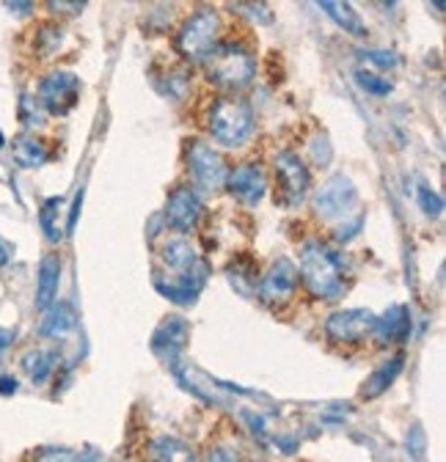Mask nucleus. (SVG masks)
<instances>
[{
    "mask_svg": "<svg viewBox=\"0 0 446 462\" xmlns=\"http://www.w3.org/2000/svg\"><path fill=\"white\" fill-rule=\"evenodd\" d=\"M298 278L314 300H339L348 289L342 256L320 240H309L301 245Z\"/></svg>",
    "mask_w": 446,
    "mask_h": 462,
    "instance_id": "1",
    "label": "nucleus"
},
{
    "mask_svg": "<svg viewBox=\"0 0 446 462\" xmlns=\"http://www.w3.org/2000/svg\"><path fill=\"white\" fill-rule=\"evenodd\" d=\"M204 72L223 91H243L256 78V58L240 42H218L204 58Z\"/></svg>",
    "mask_w": 446,
    "mask_h": 462,
    "instance_id": "2",
    "label": "nucleus"
},
{
    "mask_svg": "<svg viewBox=\"0 0 446 462\" xmlns=\"http://www.w3.org/2000/svg\"><path fill=\"white\" fill-rule=\"evenodd\" d=\"M256 130L254 107L243 97H218L207 113V133L223 149H237L251 141Z\"/></svg>",
    "mask_w": 446,
    "mask_h": 462,
    "instance_id": "3",
    "label": "nucleus"
},
{
    "mask_svg": "<svg viewBox=\"0 0 446 462\" xmlns=\"http://www.w3.org/2000/svg\"><path fill=\"white\" fill-rule=\"evenodd\" d=\"M220 33V17L212 9H196L177 31L174 47L190 64H199L212 52Z\"/></svg>",
    "mask_w": 446,
    "mask_h": 462,
    "instance_id": "4",
    "label": "nucleus"
},
{
    "mask_svg": "<svg viewBox=\"0 0 446 462\" xmlns=\"http://www.w3.org/2000/svg\"><path fill=\"white\" fill-rule=\"evenodd\" d=\"M273 171H275V204L290 207V209L301 207L311 188V173H309V165L301 160V154L290 149L275 152Z\"/></svg>",
    "mask_w": 446,
    "mask_h": 462,
    "instance_id": "5",
    "label": "nucleus"
},
{
    "mask_svg": "<svg viewBox=\"0 0 446 462\" xmlns=\"http://www.w3.org/2000/svg\"><path fill=\"white\" fill-rule=\"evenodd\" d=\"M185 165L190 173L193 190L218 193V190L227 188V177H229L227 160H223V154L218 149H212L209 143L193 138L188 143V152H185Z\"/></svg>",
    "mask_w": 446,
    "mask_h": 462,
    "instance_id": "6",
    "label": "nucleus"
},
{
    "mask_svg": "<svg viewBox=\"0 0 446 462\" xmlns=\"http://www.w3.org/2000/svg\"><path fill=\"white\" fill-rule=\"evenodd\" d=\"M311 207L328 223L348 220L356 212V207H358V190L353 188V182L345 177V173H333V177H328L314 190Z\"/></svg>",
    "mask_w": 446,
    "mask_h": 462,
    "instance_id": "7",
    "label": "nucleus"
},
{
    "mask_svg": "<svg viewBox=\"0 0 446 462\" xmlns=\"http://www.w3.org/2000/svg\"><path fill=\"white\" fill-rule=\"evenodd\" d=\"M80 99V78L67 69L47 72L36 86V102L50 116H67Z\"/></svg>",
    "mask_w": 446,
    "mask_h": 462,
    "instance_id": "8",
    "label": "nucleus"
},
{
    "mask_svg": "<svg viewBox=\"0 0 446 462\" xmlns=\"http://www.w3.org/2000/svg\"><path fill=\"white\" fill-rule=\"evenodd\" d=\"M298 283H301V278H298L295 262L287 259V256H278V259L270 262V267H267L265 275L259 278L256 292H259V300H262L265 306H270V309H282V306H287V303L295 298Z\"/></svg>",
    "mask_w": 446,
    "mask_h": 462,
    "instance_id": "9",
    "label": "nucleus"
},
{
    "mask_svg": "<svg viewBox=\"0 0 446 462\" xmlns=\"http://www.w3.org/2000/svg\"><path fill=\"white\" fill-rule=\"evenodd\" d=\"M209 278V264L201 259L199 264H193L190 270H182V273H154V289L163 295V298H169L172 303L177 306H190L196 303V298L201 295V289Z\"/></svg>",
    "mask_w": 446,
    "mask_h": 462,
    "instance_id": "10",
    "label": "nucleus"
},
{
    "mask_svg": "<svg viewBox=\"0 0 446 462\" xmlns=\"http://www.w3.org/2000/svg\"><path fill=\"white\" fill-rule=\"evenodd\" d=\"M375 314L369 309H342L333 311L322 330L330 344H364L372 336Z\"/></svg>",
    "mask_w": 446,
    "mask_h": 462,
    "instance_id": "11",
    "label": "nucleus"
},
{
    "mask_svg": "<svg viewBox=\"0 0 446 462\" xmlns=\"http://www.w3.org/2000/svg\"><path fill=\"white\" fill-rule=\"evenodd\" d=\"M190 341V325L185 317L180 314H172L165 317L154 333H152V353L165 364V366H177L180 364V356L185 353V346Z\"/></svg>",
    "mask_w": 446,
    "mask_h": 462,
    "instance_id": "12",
    "label": "nucleus"
},
{
    "mask_svg": "<svg viewBox=\"0 0 446 462\" xmlns=\"http://www.w3.org/2000/svg\"><path fill=\"white\" fill-rule=\"evenodd\" d=\"M201 199L199 193L190 188V185H180L169 193V199H165V209H163V217L165 223H169L174 231H180V235H188V231H193L201 220Z\"/></svg>",
    "mask_w": 446,
    "mask_h": 462,
    "instance_id": "13",
    "label": "nucleus"
},
{
    "mask_svg": "<svg viewBox=\"0 0 446 462\" xmlns=\"http://www.w3.org/2000/svg\"><path fill=\"white\" fill-rule=\"evenodd\" d=\"M227 188L243 207H256L267 193L265 165L254 162V160H246V162L235 165V171H229V177H227Z\"/></svg>",
    "mask_w": 446,
    "mask_h": 462,
    "instance_id": "14",
    "label": "nucleus"
},
{
    "mask_svg": "<svg viewBox=\"0 0 446 462\" xmlns=\"http://www.w3.org/2000/svg\"><path fill=\"white\" fill-rule=\"evenodd\" d=\"M411 336V311L408 306H392L375 317L372 338L377 344H400Z\"/></svg>",
    "mask_w": 446,
    "mask_h": 462,
    "instance_id": "15",
    "label": "nucleus"
},
{
    "mask_svg": "<svg viewBox=\"0 0 446 462\" xmlns=\"http://www.w3.org/2000/svg\"><path fill=\"white\" fill-rule=\"evenodd\" d=\"M59 283H61V259L59 254H47L39 262V273H36V309L39 311H47L55 303Z\"/></svg>",
    "mask_w": 446,
    "mask_h": 462,
    "instance_id": "16",
    "label": "nucleus"
},
{
    "mask_svg": "<svg viewBox=\"0 0 446 462\" xmlns=\"http://www.w3.org/2000/svg\"><path fill=\"white\" fill-rule=\"evenodd\" d=\"M12 154H14V162L25 171L31 168H42L52 154L47 149V143L42 138H36L33 133H20L14 141H12Z\"/></svg>",
    "mask_w": 446,
    "mask_h": 462,
    "instance_id": "17",
    "label": "nucleus"
},
{
    "mask_svg": "<svg viewBox=\"0 0 446 462\" xmlns=\"http://www.w3.org/2000/svg\"><path fill=\"white\" fill-rule=\"evenodd\" d=\"M403 366H405V353H397L395 358H388L386 364H380V366L367 377V383H364V388H361V396H364V399H377V396H383L388 388L395 385V380L400 377Z\"/></svg>",
    "mask_w": 446,
    "mask_h": 462,
    "instance_id": "18",
    "label": "nucleus"
},
{
    "mask_svg": "<svg viewBox=\"0 0 446 462\" xmlns=\"http://www.w3.org/2000/svg\"><path fill=\"white\" fill-rule=\"evenodd\" d=\"M23 372L33 380V385H44L52 372L59 369V350H47V346H36V350H28L20 358Z\"/></svg>",
    "mask_w": 446,
    "mask_h": 462,
    "instance_id": "19",
    "label": "nucleus"
},
{
    "mask_svg": "<svg viewBox=\"0 0 446 462\" xmlns=\"http://www.w3.org/2000/svg\"><path fill=\"white\" fill-rule=\"evenodd\" d=\"M75 325H78V314L70 303H52L39 322V336L42 338H61L70 330H75Z\"/></svg>",
    "mask_w": 446,
    "mask_h": 462,
    "instance_id": "20",
    "label": "nucleus"
},
{
    "mask_svg": "<svg viewBox=\"0 0 446 462\" xmlns=\"http://www.w3.org/2000/svg\"><path fill=\"white\" fill-rule=\"evenodd\" d=\"M160 262L169 267V273H182V270H190L193 264H199L201 256L190 240L177 237V240H165L160 245Z\"/></svg>",
    "mask_w": 446,
    "mask_h": 462,
    "instance_id": "21",
    "label": "nucleus"
},
{
    "mask_svg": "<svg viewBox=\"0 0 446 462\" xmlns=\"http://www.w3.org/2000/svg\"><path fill=\"white\" fill-rule=\"evenodd\" d=\"M152 462H199L196 451L190 443L174 438V435H160L149 446Z\"/></svg>",
    "mask_w": 446,
    "mask_h": 462,
    "instance_id": "22",
    "label": "nucleus"
},
{
    "mask_svg": "<svg viewBox=\"0 0 446 462\" xmlns=\"http://www.w3.org/2000/svg\"><path fill=\"white\" fill-rule=\"evenodd\" d=\"M227 278L232 283V289L243 298H251L256 292V283H259V270L256 262L251 256H235L227 267Z\"/></svg>",
    "mask_w": 446,
    "mask_h": 462,
    "instance_id": "23",
    "label": "nucleus"
},
{
    "mask_svg": "<svg viewBox=\"0 0 446 462\" xmlns=\"http://www.w3.org/2000/svg\"><path fill=\"white\" fill-rule=\"evenodd\" d=\"M320 9L337 23L345 33L356 36V39H364L367 36V25L361 20V14L350 6V4H337V0H322Z\"/></svg>",
    "mask_w": 446,
    "mask_h": 462,
    "instance_id": "24",
    "label": "nucleus"
},
{
    "mask_svg": "<svg viewBox=\"0 0 446 462\" xmlns=\"http://www.w3.org/2000/svg\"><path fill=\"white\" fill-rule=\"evenodd\" d=\"M61 44H64V28L61 25H55V23L36 25V31H33V52H36V58L59 55Z\"/></svg>",
    "mask_w": 446,
    "mask_h": 462,
    "instance_id": "25",
    "label": "nucleus"
},
{
    "mask_svg": "<svg viewBox=\"0 0 446 462\" xmlns=\"http://www.w3.org/2000/svg\"><path fill=\"white\" fill-rule=\"evenodd\" d=\"M59 207H61V196H52L39 209V223H42V231L50 243L61 240V228H59V223H55V217H59Z\"/></svg>",
    "mask_w": 446,
    "mask_h": 462,
    "instance_id": "26",
    "label": "nucleus"
},
{
    "mask_svg": "<svg viewBox=\"0 0 446 462\" xmlns=\"http://www.w3.org/2000/svg\"><path fill=\"white\" fill-rule=\"evenodd\" d=\"M356 83L367 91V94H375V97H388L395 91V83L388 78H380L375 72H367V69H358L356 72Z\"/></svg>",
    "mask_w": 446,
    "mask_h": 462,
    "instance_id": "27",
    "label": "nucleus"
},
{
    "mask_svg": "<svg viewBox=\"0 0 446 462\" xmlns=\"http://www.w3.org/2000/svg\"><path fill=\"white\" fill-rule=\"evenodd\" d=\"M20 122L25 125V127H42L44 125V110L39 107V102H36V97H31V94H23V99H20Z\"/></svg>",
    "mask_w": 446,
    "mask_h": 462,
    "instance_id": "28",
    "label": "nucleus"
},
{
    "mask_svg": "<svg viewBox=\"0 0 446 462\" xmlns=\"http://www.w3.org/2000/svg\"><path fill=\"white\" fill-rule=\"evenodd\" d=\"M309 152H311L314 165H320V168H325L330 162V157H333V149H330V141H328L325 133H317L314 135V141L309 143Z\"/></svg>",
    "mask_w": 446,
    "mask_h": 462,
    "instance_id": "29",
    "label": "nucleus"
},
{
    "mask_svg": "<svg viewBox=\"0 0 446 462\" xmlns=\"http://www.w3.org/2000/svg\"><path fill=\"white\" fill-rule=\"evenodd\" d=\"M204 462H243L240 451L235 446H227V443H215L207 448L204 454Z\"/></svg>",
    "mask_w": 446,
    "mask_h": 462,
    "instance_id": "30",
    "label": "nucleus"
},
{
    "mask_svg": "<svg viewBox=\"0 0 446 462\" xmlns=\"http://www.w3.org/2000/svg\"><path fill=\"white\" fill-rule=\"evenodd\" d=\"M361 55H364V61H369L380 69H395L400 64L397 52H392V50H364Z\"/></svg>",
    "mask_w": 446,
    "mask_h": 462,
    "instance_id": "31",
    "label": "nucleus"
},
{
    "mask_svg": "<svg viewBox=\"0 0 446 462\" xmlns=\"http://www.w3.org/2000/svg\"><path fill=\"white\" fill-rule=\"evenodd\" d=\"M419 204H422L424 215H430V217H438L443 212V199L432 188H427V185L419 188Z\"/></svg>",
    "mask_w": 446,
    "mask_h": 462,
    "instance_id": "32",
    "label": "nucleus"
},
{
    "mask_svg": "<svg viewBox=\"0 0 446 462\" xmlns=\"http://www.w3.org/2000/svg\"><path fill=\"white\" fill-rule=\"evenodd\" d=\"M75 454L78 451H72V448H42L36 457H33V462H75Z\"/></svg>",
    "mask_w": 446,
    "mask_h": 462,
    "instance_id": "33",
    "label": "nucleus"
},
{
    "mask_svg": "<svg viewBox=\"0 0 446 462\" xmlns=\"http://www.w3.org/2000/svg\"><path fill=\"white\" fill-rule=\"evenodd\" d=\"M232 9H237L240 14H248L251 20H259V23H273V14L265 4H235Z\"/></svg>",
    "mask_w": 446,
    "mask_h": 462,
    "instance_id": "34",
    "label": "nucleus"
},
{
    "mask_svg": "<svg viewBox=\"0 0 446 462\" xmlns=\"http://www.w3.org/2000/svg\"><path fill=\"white\" fill-rule=\"evenodd\" d=\"M47 9H50L52 14L59 12V9H61V14H80V12L86 9V4H59V0H50Z\"/></svg>",
    "mask_w": 446,
    "mask_h": 462,
    "instance_id": "35",
    "label": "nucleus"
},
{
    "mask_svg": "<svg viewBox=\"0 0 446 462\" xmlns=\"http://www.w3.org/2000/svg\"><path fill=\"white\" fill-rule=\"evenodd\" d=\"M80 207H83V190L75 196V204H72V209H70V220H67V235H72L75 231V226H78V215H80Z\"/></svg>",
    "mask_w": 446,
    "mask_h": 462,
    "instance_id": "36",
    "label": "nucleus"
},
{
    "mask_svg": "<svg viewBox=\"0 0 446 462\" xmlns=\"http://www.w3.org/2000/svg\"><path fill=\"white\" fill-rule=\"evenodd\" d=\"M17 388H20V383H17L12 374H4V377H0V393H4V396L17 393Z\"/></svg>",
    "mask_w": 446,
    "mask_h": 462,
    "instance_id": "37",
    "label": "nucleus"
},
{
    "mask_svg": "<svg viewBox=\"0 0 446 462\" xmlns=\"http://www.w3.org/2000/svg\"><path fill=\"white\" fill-rule=\"evenodd\" d=\"M75 462H102V457H99L97 448H83V451L75 454Z\"/></svg>",
    "mask_w": 446,
    "mask_h": 462,
    "instance_id": "38",
    "label": "nucleus"
},
{
    "mask_svg": "<svg viewBox=\"0 0 446 462\" xmlns=\"http://www.w3.org/2000/svg\"><path fill=\"white\" fill-rule=\"evenodd\" d=\"M9 262H12V248L4 240H0V267H6Z\"/></svg>",
    "mask_w": 446,
    "mask_h": 462,
    "instance_id": "39",
    "label": "nucleus"
},
{
    "mask_svg": "<svg viewBox=\"0 0 446 462\" xmlns=\"http://www.w3.org/2000/svg\"><path fill=\"white\" fill-rule=\"evenodd\" d=\"M6 9H12V12H17V14H31L33 4H6Z\"/></svg>",
    "mask_w": 446,
    "mask_h": 462,
    "instance_id": "40",
    "label": "nucleus"
},
{
    "mask_svg": "<svg viewBox=\"0 0 446 462\" xmlns=\"http://www.w3.org/2000/svg\"><path fill=\"white\" fill-rule=\"evenodd\" d=\"M9 344H12V333L4 336V330H0V350H4V346H9Z\"/></svg>",
    "mask_w": 446,
    "mask_h": 462,
    "instance_id": "41",
    "label": "nucleus"
},
{
    "mask_svg": "<svg viewBox=\"0 0 446 462\" xmlns=\"http://www.w3.org/2000/svg\"><path fill=\"white\" fill-rule=\"evenodd\" d=\"M4 146H6V135H4V133H0V149H4Z\"/></svg>",
    "mask_w": 446,
    "mask_h": 462,
    "instance_id": "42",
    "label": "nucleus"
}]
</instances>
